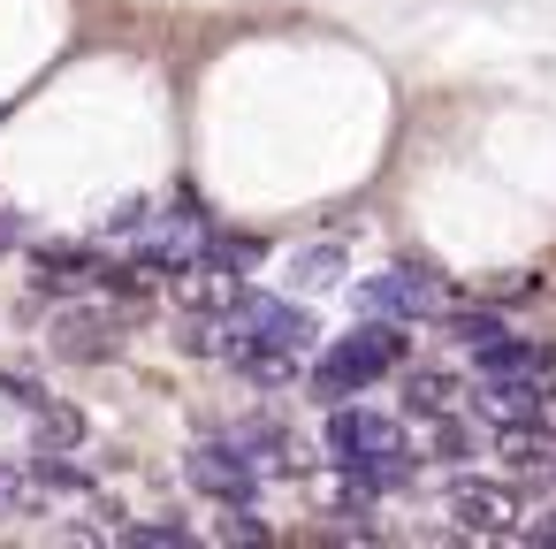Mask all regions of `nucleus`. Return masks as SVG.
<instances>
[{
  "label": "nucleus",
  "instance_id": "obj_11",
  "mask_svg": "<svg viewBox=\"0 0 556 549\" xmlns=\"http://www.w3.org/2000/svg\"><path fill=\"white\" fill-rule=\"evenodd\" d=\"M229 435H237L260 465H275V473H298V465H305V450H298V435H290L282 420H237Z\"/></svg>",
  "mask_w": 556,
  "mask_h": 549
},
{
  "label": "nucleus",
  "instance_id": "obj_14",
  "mask_svg": "<svg viewBox=\"0 0 556 549\" xmlns=\"http://www.w3.org/2000/svg\"><path fill=\"white\" fill-rule=\"evenodd\" d=\"M472 366H480V374H541L548 359H541L533 344H518V336H495L488 351H472Z\"/></svg>",
  "mask_w": 556,
  "mask_h": 549
},
{
  "label": "nucleus",
  "instance_id": "obj_6",
  "mask_svg": "<svg viewBox=\"0 0 556 549\" xmlns=\"http://www.w3.org/2000/svg\"><path fill=\"white\" fill-rule=\"evenodd\" d=\"M450 519H457V534L495 541V534H510L518 496H510V488H495V481H457V488H450Z\"/></svg>",
  "mask_w": 556,
  "mask_h": 549
},
{
  "label": "nucleus",
  "instance_id": "obj_10",
  "mask_svg": "<svg viewBox=\"0 0 556 549\" xmlns=\"http://www.w3.org/2000/svg\"><path fill=\"white\" fill-rule=\"evenodd\" d=\"M472 404L495 412V420H533L541 412V374H480V397Z\"/></svg>",
  "mask_w": 556,
  "mask_h": 549
},
{
  "label": "nucleus",
  "instance_id": "obj_20",
  "mask_svg": "<svg viewBox=\"0 0 556 549\" xmlns=\"http://www.w3.org/2000/svg\"><path fill=\"white\" fill-rule=\"evenodd\" d=\"M222 534H229V541H267V526L252 519V503H237V519H222Z\"/></svg>",
  "mask_w": 556,
  "mask_h": 549
},
{
  "label": "nucleus",
  "instance_id": "obj_1",
  "mask_svg": "<svg viewBox=\"0 0 556 549\" xmlns=\"http://www.w3.org/2000/svg\"><path fill=\"white\" fill-rule=\"evenodd\" d=\"M412 359V321H366V328H351V336H336L328 344V359L313 366V397H328V404H343V397H358V389H374L381 374H396Z\"/></svg>",
  "mask_w": 556,
  "mask_h": 549
},
{
  "label": "nucleus",
  "instance_id": "obj_2",
  "mask_svg": "<svg viewBox=\"0 0 556 549\" xmlns=\"http://www.w3.org/2000/svg\"><path fill=\"white\" fill-rule=\"evenodd\" d=\"M222 321H229V336H244V344H275V351H313V313L305 305H290V298H275V290H229L222 298Z\"/></svg>",
  "mask_w": 556,
  "mask_h": 549
},
{
  "label": "nucleus",
  "instance_id": "obj_9",
  "mask_svg": "<svg viewBox=\"0 0 556 549\" xmlns=\"http://www.w3.org/2000/svg\"><path fill=\"white\" fill-rule=\"evenodd\" d=\"M465 404V382L457 374H442V366H404V412L412 420H442V412H457Z\"/></svg>",
  "mask_w": 556,
  "mask_h": 549
},
{
  "label": "nucleus",
  "instance_id": "obj_18",
  "mask_svg": "<svg viewBox=\"0 0 556 549\" xmlns=\"http://www.w3.org/2000/svg\"><path fill=\"white\" fill-rule=\"evenodd\" d=\"M123 541H138V549H184L191 534H184V526L168 519V526H123Z\"/></svg>",
  "mask_w": 556,
  "mask_h": 549
},
{
  "label": "nucleus",
  "instance_id": "obj_3",
  "mask_svg": "<svg viewBox=\"0 0 556 549\" xmlns=\"http://www.w3.org/2000/svg\"><path fill=\"white\" fill-rule=\"evenodd\" d=\"M328 458L351 473V465H381V458H404V427L389 412H366V404H328Z\"/></svg>",
  "mask_w": 556,
  "mask_h": 549
},
{
  "label": "nucleus",
  "instance_id": "obj_16",
  "mask_svg": "<svg viewBox=\"0 0 556 549\" xmlns=\"http://www.w3.org/2000/svg\"><path fill=\"white\" fill-rule=\"evenodd\" d=\"M39 496H47L39 465H31V473H16V465H0V519H16V511H31Z\"/></svg>",
  "mask_w": 556,
  "mask_h": 549
},
{
  "label": "nucleus",
  "instance_id": "obj_5",
  "mask_svg": "<svg viewBox=\"0 0 556 549\" xmlns=\"http://www.w3.org/2000/svg\"><path fill=\"white\" fill-rule=\"evenodd\" d=\"M184 481L229 511V503H252V488H260V458H252L237 435H214V442H199V450L184 458Z\"/></svg>",
  "mask_w": 556,
  "mask_h": 549
},
{
  "label": "nucleus",
  "instance_id": "obj_12",
  "mask_svg": "<svg viewBox=\"0 0 556 549\" xmlns=\"http://www.w3.org/2000/svg\"><path fill=\"white\" fill-rule=\"evenodd\" d=\"M39 290H85V283H100L108 267L92 260V252H77V245H39Z\"/></svg>",
  "mask_w": 556,
  "mask_h": 549
},
{
  "label": "nucleus",
  "instance_id": "obj_4",
  "mask_svg": "<svg viewBox=\"0 0 556 549\" xmlns=\"http://www.w3.org/2000/svg\"><path fill=\"white\" fill-rule=\"evenodd\" d=\"M358 305L381 313V321H412V328L450 313V298H442V283L427 267H381V275H366L358 283Z\"/></svg>",
  "mask_w": 556,
  "mask_h": 549
},
{
  "label": "nucleus",
  "instance_id": "obj_7",
  "mask_svg": "<svg viewBox=\"0 0 556 549\" xmlns=\"http://www.w3.org/2000/svg\"><path fill=\"white\" fill-rule=\"evenodd\" d=\"M54 351L77 359V366H100V359L123 351V321H115V313H92V305H85V313H62V321H54Z\"/></svg>",
  "mask_w": 556,
  "mask_h": 549
},
{
  "label": "nucleus",
  "instance_id": "obj_13",
  "mask_svg": "<svg viewBox=\"0 0 556 549\" xmlns=\"http://www.w3.org/2000/svg\"><path fill=\"white\" fill-rule=\"evenodd\" d=\"M442 328H450V344H465V351H488L495 336H510L503 313H488V305H457V313H442Z\"/></svg>",
  "mask_w": 556,
  "mask_h": 549
},
{
  "label": "nucleus",
  "instance_id": "obj_15",
  "mask_svg": "<svg viewBox=\"0 0 556 549\" xmlns=\"http://www.w3.org/2000/svg\"><path fill=\"white\" fill-rule=\"evenodd\" d=\"M77 442H85V412L39 404V450H77Z\"/></svg>",
  "mask_w": 556,
  "mask_h": 549
},
{
  "label": "nucleus",
  "instance_id": "obj_21",
  "mask_svg": "<svg viewBox=\"0 0 556 549\" xmlns=\"http://www.w3.org/2000/svg\"><path fill=\"white\" fill-rule=\"evenodd\" d=\"M9 245H16V222H9V214H0V252H9Z\"/></svg>",
  "mask_w": 556,
  "mask_h": 549
},
{
  "label": "nucleus",
  "instance_id": "obj_17",
  "mask_svg": "<svg viewBox=\"0 0 556 549\" xmlns=\"http://www.w3.org/2000/svg\"><path fill=\"white\" fill-rule=\"evenodd\" d=\"M336 267H343V252H336V245H320V252H305V260H298V283H305V290H328V283H336Z\"/></svg>",
  "mask_w": 556,
  "mask_h": 549
},
{
  "label": "nucleus",
  "instance_id": "obj_22",
  "mask_svg": "<svg viewBox=\"0 0 556 549\" xmlns=\"http://www.w3.org/2000/svg\"><path fill=\"white\" fill-rule=\"evenodd\" d=\"M533 541H541V549H548V541H556V526H533Z\"/></svg>",
  "mask_w": 556,
  "mask_h": 549
},
{
  "label": "nucleus",
  "instance_id": "obj_19",
  "mask_svg": "<svg viewBox=\"0 0 556 549\" xmlns=\"http://www.w3.org/2000/svg\"><path fill=\"white\" fill-rule=\"evenodd\" d=\"M0 389H9V397H16L24 412H39V404H54V397H47V389H39L31 374H0Z\"/></svg>",
  "mask_w": 556,
  "mask_h": 549
},
{
  "label": "nucleus",
  "instance_id": "obj_8",
  "mask_svg": "<svg viewBox=\"0 0 556 549\" xmlns=\"http://www.w3.org/2000/svg\"><path fill=\"white\" fill-rule=\"evenodd\" d=\"M495 450H503L510 473H556V435L541 427V412H533V420H503Z\"/></svg>",
  "mask_w": 556,
  "mask_h": 549
}]
</instances>
